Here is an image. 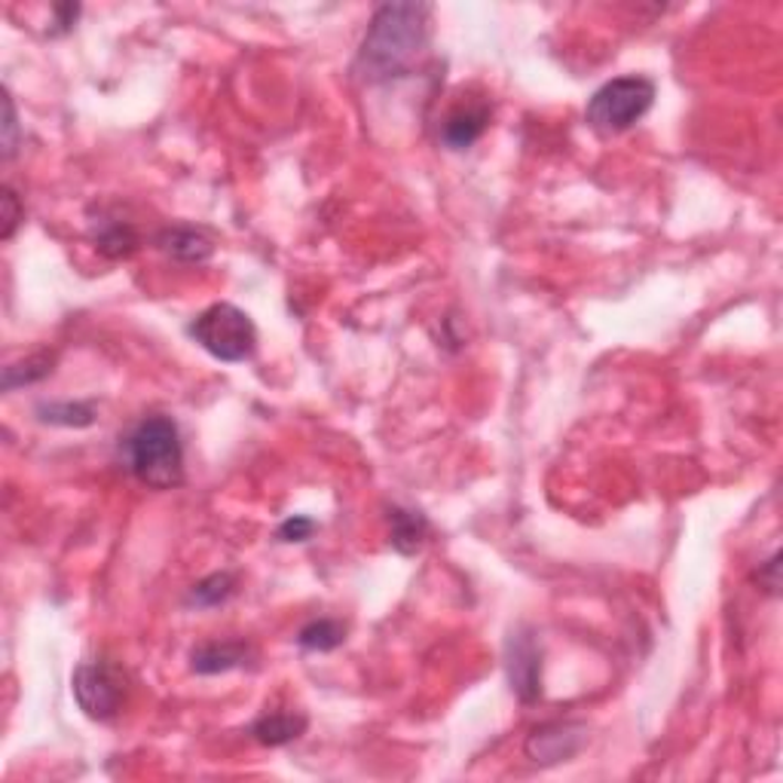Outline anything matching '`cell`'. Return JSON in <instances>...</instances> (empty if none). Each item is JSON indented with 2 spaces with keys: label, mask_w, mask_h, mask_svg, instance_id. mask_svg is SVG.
I'll return each mask as SVG.
<instances>
[{
  "label": "cell",
  "mask_w": 783,
  "mask_h": 783,
  "mask_svg": "<svg viewBox=\"0 0 783 783\" xmlns=\"http://www.w3.org/2000/svg\"><path fill=\"white\" fill-rule=\"evenodd\" d=\"M432 34V7L425 3H383L373 13L361 41L356 74L368 83L401 77L423 55Z\"/></svg>",
  "instance_id": "1"
},
{
  "label": "cell",
  "mask_w": 783,
  "mask_h": 783,
  "mask_svg": "<svg viewBox=\"0 0 783 783\" xmlns=\"http://www.w3.org/2000/svg\"><path fill=\"white\" fill-rule=\"evenodd\" d=\"M123 463L150 490H174L184 480V444L172 416H145L120 444Z\"/></svg>",
  "instance_id": "2"
},
{
  "label": "cell",
  "mask_w": 783,
  "mask_h": 783,
  "mask_svg": "<svg viewBox=\"0 0 783 783\" xmlns=\"http://www.w3.org/2000/svg\"><path fill=\"white\" fill-rule=\"evenodd\" d=\"M190 337L218 361L240 364L248 361L257 349V328L252 316L233 304H212L190 321Z\"/></svg>",
  "instance_id": "3"
},
{
  "label": "cell",
  "mask_w": 783,
  "mask_h": 783,
  "mask_svg": "<svg viewBox=\"0 0 783 783\" xmlns=\"http://www.w3.org/2000/svg\"><path fill=\"white\" fill-rule=\"evenodd\" d=\"M652 105H655V83L649 77L627 74V77L603 83L597 93L591 95L584 117L600 135H618L637 126L649 114Z\"/></svg>",
  "instance_id": "4"
},
{
  "label": "cell",
  "mask_w": 783,
  "mask_h": 783,
  "mask_svg": "<svg viewBox=\"0 0 783 783\" xmlns=\"http://www.w3.org/2000/svg\"><path fill=\"white\" fill-rule=\"evenodd\" d=\"M74 698L81 710L95 722H107L120 713L126 701V674L107 658L83 662L74 670Z\"/></svg>",
  "instance_id": "5"
},
{
  "label": "cell",
  "mask_w": 783,
  "mask_h": 783,
  "mask_svg": "<svg viewBox=\"0 0 783 783\" xmlns=\"http://www.w3.org/2000/svg\"><path fill=\"white\" fill-rule=\"evenodd\" d=\"M505 670H508L511 691L520 701H539V695H542V649H539V639L530 627L511 631V637L505 643Z\"/></svg>",
  "instance_id": "6"
},
{
  "label": "cell",
  "mask_w": 783,
  "mask_h": 783,
  "mask_svg": "<svg viewBox=\"0 0 783 783\" xmlns=\"http://www.w3.org/2000/svg\"><path fill=\"white\" fill-rule=\"evenodd\" d=\"M588 741V726L582 722H544L527 738V756L536 765L570 762Z\"/></svg>",
  "instance_id": "7"
},
{
  "label": "cell",
  "mask_w": 783,
  "mask_h": 783,
  "mask_svg": "<svg viewBox=\"0 0 783 783\" xmlns=\"http://www.w3.org/2000/svg\"><path fill=\"white\" fill-rule=\"evenodd\" d=\"M490 126V105H465L451 110V117L441 126V141L451 150H468L480 141V135Z\"/></svg>",
  "instance_id": "8"
},
{
  "label": "cell",
  "mask_w": 783,
  "mask_h": 783,
  "mask_svg": "<svg viewBox=\"0 0 783 783\" xmlns=\"http://www.w3.org/2000/svg\"><path fill=\"white\" fill-rule=\"evenodd\" d=\"M252 655L254 652L248 643H205L200 649L190 652V670L202 674V677L226 674V670L245 667Z\"/></svg>",
  "instance_id": "9"
},
{
  "label": "cell",
  "mask_w": 783,
  "mask_h": 783,
  "mask_svg": "<svg viewBox=\"0 0 783 783\" xmlns=\"http://www.w3.org/2000/svg\"><path fill=\"white\" fill-rule=\"evenodd\" d=\"M157 245H160L162 254H169L172 261H181V264H202L214 252L212 242L205 240L200 230H190V226L162 230L157 236Z\"/></svg>",
  "instance_id": "10"
},
{
  "label": "cell",
  "mask_w": 783,
  "mask_h": 783,
  "mask_svg": "<svg viewBox=\"0 0 783 783\" xmlns=\"http://www.w3.org/2000/svg\"><path fill=\"white\" fill-rule=\"evenodd\" d=\"M389 527H392V548L399 554H416L423 548L425 536H428V520L423 511H413V508H389Z\"/></svg>",
  "instance_id": "11"
},
{
  "label": "cell",
  "mask_w": 783,
  "mask_h": 783,
  "mask_svg": "<svg viewBox=\"0 0 783 783\" xmlns=\"http://www.w3.org/2000/svg\"><path fill=\"white\" fill-rule=\"evenodd\" d=\"M95 252L105 254L107 261H126L138 248V233L126 221H98L93 230Z\"/></svg>",
  "instance_id": "12"
},
{
  "label": "cell",
  "mask_w": 783,
  "mask_h": 783,
  "mask_svg": "<svg viewBox=\"0 0 783 783\" xmlns=\"http://www.w3.org/2000/svg\"><path fill=\"white\" fill-rule=\"evenodd\" d=\"M306 731V717L304 713H266L252 726L254 741L264 743V747H282V743L297 741Z\"/></svg>",
  "instance_id": "13"
},
{
  "label": "cell",
  "mask_w": 783,
  "mask_h": 783,
  "mask_svg": "<svg viewBox=\"0 0 783 783\" xmlns=\"http://www.w3.org/2000/svg\"><path fill=\"white\" fill-rule=\"evenodd\" d=\"M343 639L346 627L334 618H316L297 634V643L309 652H334L337 646H343Z\"/></svg>",
  "instance_id": "14"
},
{
  "label": "cell",
  "mask_w": 783,
  "mask_h": 783,
  "mask_svg": "<svg viewBox=\"0 0 783 783\" xmlns=\"http://www.w3.org/2000/svg\"><path fill=\"white\" fill-rule=\"evenodd\" d=\"M53 364H55V356H50V352H41V356H31V359L19 361V364H10V368L3 371V389L13 392V389H19V385L38 383V380H43V377L53 373Z\"/></svg>",
  "instance_id": "15"
},
{
  "label": "cell",
  "mask_w": 783,
  "mask_h": 783,
  "mask_svg": "<svg viewBox=\"0 0 783 783\" xmlns=\"http://www.w3.org/2000/svg\"><path fill=\"white\" fill-rule=\"evenodd\" d=\"M233 591H236V579H233L230 572H214V575H209V579H202L200 584H193V591H190L187 603L209 610V606H221L224 600H230Z\"/></svg>",
  "instance_id": "16"
},
{
  "label": "cell",
  "mask_w": 783,
  "mask_h": 783,
  "mask_svg": "<svg viewBox=\"0 0 783 783\" xmlns=\"http://www.w3.org/2000/svg\"><path fill=\"white\" fill-rule=\"evenodd\" d=\"M38 413H41L43 423H53V425H93L95 420V411L89 408V404H41L38 408Z\"/></svg>",
  "instance_id": "17"
},
{
  "label": "cell",
  "mask_w": 783,
  "mask_h": 783,
  "mask_svg": "<svg viewBox=\"0 0 783 783\" xmlns=\"http://www.w3.org/2000/svg\"><path fill=\"white\" fill-rule=\"evenodd\" d=\"M0 202H3V240H13L15 226L25 221V212H22V205H19V197L13 193V187H3V197H0Z\"/></svg>",
  "instance_id": "18"
},
{
  "label": "cell",
  "mask_w": 783,
  "mask_h": 783,
  "mask_svg": "<svg viewBox=\"0 0 783 783\" xmlns=\"http://www.w3.org/2000/svg\"><path fill=\"white\" fill-rule=\"evenodd\" d=\"M3 110H7V117H3V157L13 160L15 147H19V117H15L13 95L10 93L3 95Z\"/></svg>",
  "instance_id": "19"
},
{
  "label": "cell",
  "mask_w": 783,
  "mask_h": 783,
  "mask_svg": "<svg viewBox=\"0 0 783 783\" xmlns=\"http://www.w3.org/2000/svg\"><path fill=\"white\" fill-rule=\"evenodd\" d=\"M316 532V520L304 518V515H294L279 527L282 542H306L309 536Z\"/></svg>",
  "instance_id": "20"
},
{
  "label": "cell",
  "mask_w": 783,
  "mask_h": 783,
  "mask_svg": "<svg viewBox=\"0 0 783 783\" xmlns=\"http://www.w3.org/2000/svg\"><path fill=\"white\" fill-rule=\"evenodd\" d=\"M781 558L777 554H771L765 563H759V572H756V579H759V588L762 591H769V594H777V588H781Z\"/></svg>",
  "instance_id": "21"
}]
</instances>
